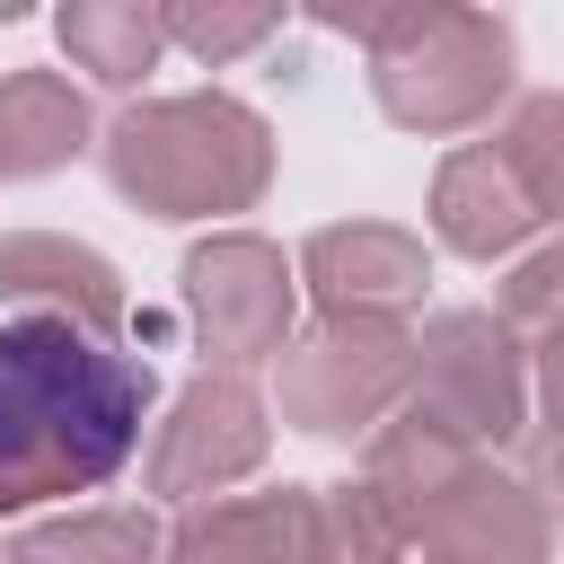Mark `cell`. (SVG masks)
<instances>
[{
    "label": "cell",
    "instance_id": "1",
    "mask_svg": "<svg viewBox=\"0 0 564 564\" xmlns=\"http://www.w3.org/2000/svg\"><path fill=\"white\" fill-rule=\"evenodd\" d=\"M150 414V370L70 308L0 317V511L106 485Z\"/></svg>",
    "mask_w": 564,
    "mask_h": 564
}]
</instances>
